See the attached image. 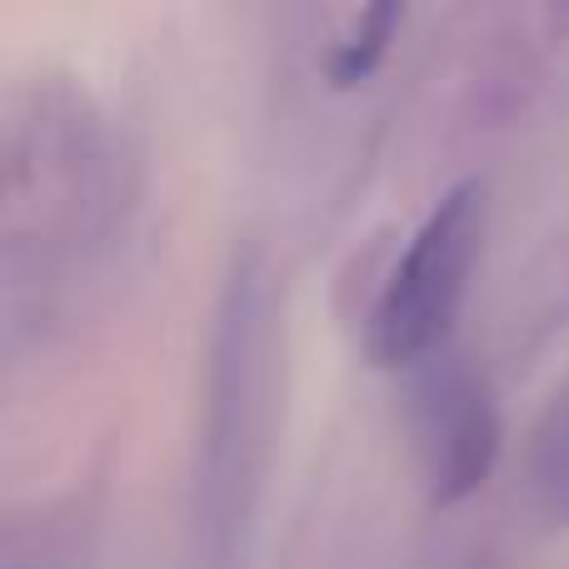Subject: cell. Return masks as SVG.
<instances>
[{
	"mask_svg": "<svg viewBox=\"0 0 569 569\" xmlns=\"http://www.w3.org/2000/svg\"><path fill=\"white\" fill-rule=\"evenodd\" d=\"M485 230V190L455 186L415 230L410 250L390 270L380 300L370 310V355L375 365H420L445 345L460 315L465 284Z\"/></svg>",
	"mask_w": 569,
	"mask_h": 569,
	"instance_id": "1",
	"label": "cell"
},
{
	"mask_svg": "<svg viewBox=\"0 0 569 569\" xmlns=\"http://www.w3.org/2000/svg\"><path fill=\"white\" fill-rule=\"evenodd\" d=\"M266 290L250 270H236L216 320V365H210V410H206V525L216 530V550L236 525L240 485L250 475L260 420H266Z\"/></svg>",
	"mask_w": 569,
	"mask_h": 569,
	"instance_id": "2",
	"label": "cell"
},
{
	"mask_svg": "<svg viewBox=\"0 0 569 569\" xmlns=\"http://www.w3.org/2000/svg\"><path fill=\"white\" fill-rule=\"evenodd\" d=\"M435 410H430V430H425V445H430V475L435 490L445 500L475 490L485 480L495 460V445H500V430H495L490 400L475 390L470 380H440L435 390Z\"/></svg>",
	"mask_w": 569,
	"mask_h": 569,
	"instance_id": "3",
	"label": "cell"
},
{
	"mask_svg": "<svg viewBox=\"0 0 569 569\" xmlns=\"http://www.w3.org/2000/svg\"><path fill=\"white\" fill-rule=\"evenodd\" d=\"M530 495L550 520L569 525V385L555 390L550 410L535 425L530 445Z\"/></svg>",
	"mask_w": 569,
	"mask_h": 569,
	"instance_id": "4",
	"label": "cell"
},
{
	"mask_svg": "<svg viewBox=\"0 0 569 569\" xmlns=\"http://www.w3.org/2000/svg\"><path fill=\"white\" fill-rule=\"evenodd\" d=\"M395 20H400V10H390V6L365 16V30H355L340 46V56H335V80H340V86H355L360 76H370V66L385 56V40H390Z\"/></svg>",
	"mask_w": 569,
	"mask_h": 569,
	"instance_id": "5",
	"label": "cell"
}]
</instances>
